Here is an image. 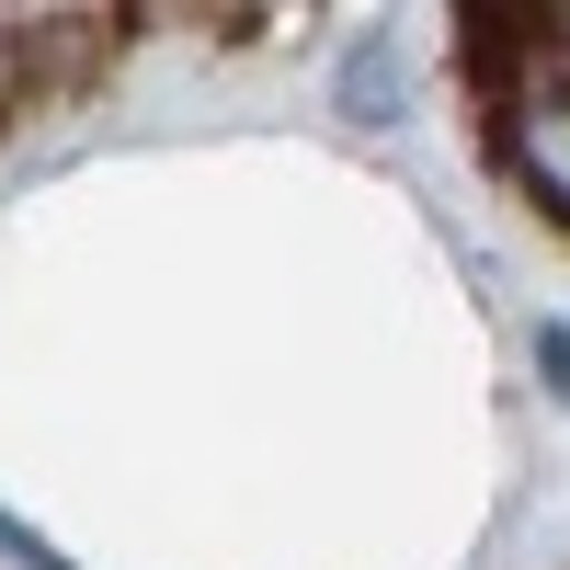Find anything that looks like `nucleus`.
<instances>
[{
  "label": "nucleus",
  "mask_w": 570,
  "mask_h": 570,
  "mask_svg": "<svg viewBox=\"0 0 570 570\" xmlns=\"http://www.w3.org/2000/svg\"><path fill=\"white\" fill-rule=\"evenodd\" d=\"M126 35H137V12H12L0 23L12 104H80V91L126 58Z\"/></svg>",
  "instance_id": "obj_1"
},
{
  "label": "nucleus",
  "mask_w": 570,
  "mask_h": 570,
  "mask_svg": "<svg viewBox=\"0 0 570 570\" xmlns=\"http://www.w3.org/2000/svg\"><path fill=\"white\" fill-rule=\"evenodd\" d=\"M491 137V171L525 195L559 240H570V80H548V91H513V104L480 126Z\"/></svg>",
  "instance_id": "obj_2"
},
{
  "label": "nucleus",
  "mask_w": 570,
  "mask_h": 570,
  "mask_svg": "<svg viewBox=\"0 0 570 570\" xmlns=\"http://www.w3.org/2000/svg\"><path fill=\"white\" fill-rule=\"evenodd\" d=\"M400 115V35H354L343 46V126H389Z\"/></svg>",
  "instance_id": "obj_3"
},
{
  "label": "nucleus",
  "mask_w": 570,
  "mask_h": 570,
  "mask_svg": "<svg viewBox=\"0 0 570 570\" xmlns=\"http://www.w3.org/2000/svg\"><path fill=\"white\" fill-rule=\"evenodd\" d=\"M525 354H537V389L570 411V320H537V343H525Z\"/></svg>",
  "instance_id": "obj_4"
},
{
  "label": "nucleus",
  "mask_w": 570,
  "mask_h": 570,
  "mask_svg": "<svg viewBox=\"0 0 570 570\" xmlns=\"http://www.w3.org/2000/svg\"><path fill=\"white\" fill-rule=\"evenodd\" d=\"M0 570H69V548H46L23 513H0Z\"/></svg>",
  "instance_id": "obj_5"
}]
</instances>
